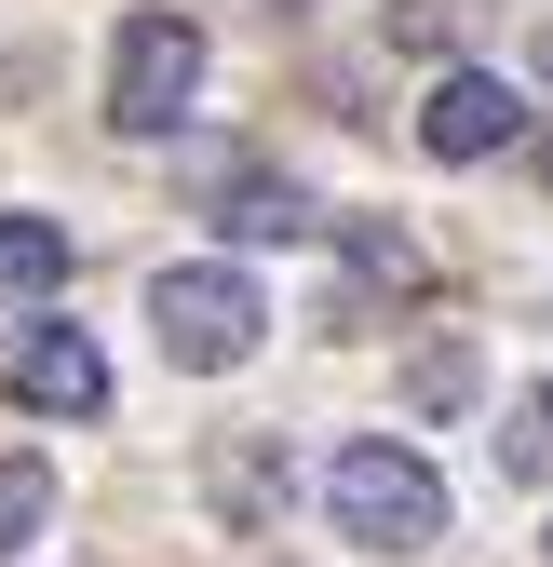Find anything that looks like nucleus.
I'll return each instance as SVG.
<instances>
[{"mask_svg":"<svg viewBox=\"0 0 553 567\" xmlns=\"http://www.w3.org/2000/svg\"><path fill=\"white\" fill-rule=\"evenodd\" d=\"M540 68H553V41H540Z\"/></svg>","mask_w":553,"mask_h":567,"instance_id":"nucleus-14","label":"nucleus"},{"mask_svg":"<svg viewBox=\"0 0 553 567\" xmlns=\"http://www.w3.org/2000/svg\"><path fill=\"white\" fill-rule=\"evenodd\" d=\"M324 514L352 527L365 554H432V540H446V486H432V460H419V446L352 433V446L324 460Z\"/></svg>","mask_w":553,"mask_h":567,"instance_id":"nucleus-1","label":"nucleus"},{"mask_svg":"<svg viewBox=\"0 0 553 567\" xmlns=\"http://www.w3.org/2000/svg\"><path fill=\"white\" fill-rule=\"evenodd\" d=\"M352 270L405 298V284H419V244H405V230H378V217H352Z\"/></svg>","mask_w":553,"mask_h":567,"instance_id":"nucleus-10","label":"nucleus"},{"mask_svg":"<svg viewBox=\"0 0 553 567\" xmlns=\"http://www.w3.org/2000/svg\"><path fill=\"white\" fill-rule=\"evenodd\" d=\"M298 230H324L298 176H230V244H298Z\"/></svg>","mask_w":553,"mask_h":567,"instance_id":"nucleus-6","label":"nucleus"},{"mask_svg":"<svg viewBox=\"0 0 553 567\" xmlns=\"http://www.w3.org/2000/svg\"><path fill=\"white\" fill-rule=\"evenodd\" d=\"M459 392H472V351H459V338H432V351H419V405H432V419H446V405H459Z\"/></svg>","mask_w":553,"mask_h":567,"instance_id":"nucleus-12","label":"nucleus"},{"mask_svg":"<svg viewBox=\"0 0 553 567\" xmlns=\"http://www.w3.org/2000/svg\"><path fill=\"white\" fill-rule=\"evenodd\" d=\"M41 527H54V473L41 460H0V567H14Z\"/></svg>","mask_w":553,"mask_h":567,"instance_id":"nucleus-8","label":"nucleus"},{"mask_svg":"<svg viewBox=\"0 0 553 567\" xmlns=\"http://www.w3.org/2000/svg\"><path fill=\"white\" fill-rule=\"evenodd\" d=\"M513 135H526V95L500 82V68H446L432 109H419V150L432 163H487V150H513Z\"/></svg>","mask_w":553,"mask_h":567,"instance_id":"nucleus-4","label":"nucleus"},{"mask_svg":"<svg viewBox=\"0 0 553 567\" xmlns=\"http://www.w3.org/2000/svg\"><path fill=\"white\" fill-rule=\"evenodd\" d=\"M202 95V28L176 14V0H149V14H122V54H108V122L122 135H176Z\"/></svg>","mask_w":553,"mask_h":567,"instance_id":"nucleus-3","label":"nucleus"},{"mask_svg":"<svg viewBox=\"0 0 553 567\" xmlns=\"http://www.w3.org/2000/svg\"><path fill=\"white\" fill-rule=\"evenodd\" d=\"M487 0H392V54H459Z\"/></svg>","mask_w":553,"mask_h":567,"instance_id":"nucleus-9","label":"nucleus"},{"mask_svg":"<svg viewBox=\"0 0 553 567\" xmlns=\"http://www.w3.org/2000/svg\"><path fill=\"white\" fill-rule=\"evenodd\" d=\"M149 324H163V365H189V379H230L243 351L270 338V298H257L230 257H176V270L149 284Z\"/></svg>","mask_w":553,"mask_h":567,"instance_id":"nucleus-2","label":"nucleus"},{"mask_svg":"<svg viewBox=\"0 0 553 567\" xmlns=\"http://www.w3.org/2000/svg\"><path fill=\"white\" fill-rule=\"evenodd\" d=\"M500 473H553V379L526 392V419H513V433H500Z\"/></svg>","mask_w":553,"mask_h":567,"instance_id":"nucleus-11","label":"nucleus"},{"mask_svg":"<svg viewBox=\"0 0 553 567\" xmlns=\"http://www.w3.org/2000/svg\"><path fill=\"white\" fill-rule=\"evenodd\" d=\"M67 284V217H0V298H54Z\"/></svg>","mask_w":553,"mask_h":567,"instance_id":"nucleus-7","label":"nucleus"},{"mask_svg":"<svg viewBox=\"0 0 553 567\" xmlns=\"http://www.w3.org/2000/svg\"><path fill=\"white\" fill-rule=\"evenodd\" d=\"M14 405H41V419H108V351L82 324H28L14 338Z\"/></svg>","mask_w":553,"mask_h":567,"instance_id":"nucleus-5","label":"nucleus"},{"mask_svg":"<svg viewBox=\"0 0 553 567\" xmlns=\"http://www.w3.org/2000/svg\"><path fill=\"white\" fill-rule=\"evenodd\" d=\"M540 163H553V150H540Z\"/></svg>","mask_w":553,"mask_h":567,"instance_id":"nucleus-15","label":"nucleus"},{"mask_svg":"<svg viewBox=\"0 0 553 567\" xmlns=\"http://www.w3.org/2000/svg\"><path fill=\"white\" fill-rule=\"evenodd\" d=\"M270 14H311V0H270Z\"/></svg>","mask_w":553,"mask_h":567,"instance_id":"nucleus-13","label":"nucleus"}]
</instances>
